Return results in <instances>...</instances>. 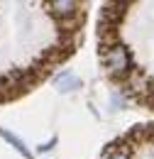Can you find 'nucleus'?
<instances>
[{
    "label": "nucleus",
    "instance_id": "obj_1",
    "mask_svg": "<svg viewBox=\"0 0 154 159\" xmlns=\"http://www.w3.org/2000/svg\"><path fill=\"white\" fill-rule=\"evenodd\" d=\"M103 61H105V71L113 76V79H130L135 66H132V54L125 44H115L110 47L105 54H103Z\"/></svg>",
    "mask_w": 154,
    "mask_h": 159
},
{
    "label": "nucleus",
    "instance_id": "obj_2",
    "mask_svg": "<svg viewBox=\"0 0 154 159\" xmlns=\"http://www.w3.org/2000/svg\"><path fill=\"white\" fill-rule=\"evenodd\" d=\"M125 2H108V5H103V10H100V22H98V32H108V30H115L120 20H122V15H125Z\"/></svg>",
    "mask_w": 154,
    "mask_h": 159
},
{
    "label": "nucleus",
    "instance_id": "obj_3",
    "mask_svg": "<svg viewBox=\"0 0 154 159\" xmlns=\"http://www.w3.org/2000/svg\"><path fill=\"white\" fill-rule=\"evenodd\" d=\"M49 10H52L54 17L66 20V17H74V15H76L78 2H74V0H52V2H49Z\"/></svg>",
    "mask_w": 154,
    "mask_h": 159
},
{
    "label": "nucleus",
    "instance_id": "obj_4",
    "mask_svg": "<svg viewBox=\"0 0 154 159\" xmlns=\"http://www.w3.org/2000/svg\"><path fill=\"white\" fill-rule=\"evenodd\" d=\"M54 86H57L59 93H71V91H78V88H81V81H78L76 74L66 71V74H59L57 79H54Z\"/></svg>",
    "mask_w": 154,
    "mask_h": 159
},
{
    "label": "nucleus",
    "instance_id": "obj_5",
    "mask_svg": "<svg viewBox=\"0 0 154 159\" xmlns=\"http://www.w3.org/2000/svg\"><path fill=\"white\" fill-rule=\"evenodd\" d=\"M105 159H130V149L127 147H110L108 152H105Z\"/></svg>",
    "mask_w": 154,
    "mask_h": 159
},
{
    "label": "nucleus",
    "instance_id": "obj_6",
    "mask_svg": "<svg viewBox=\"0 0 154 159\" xmlns=\"http://www.w3.org/2000/svg\"><path fill=\"white\" fill-rule=\"evenodd\" d=\"M0 135L7 139V142H10V144L17 149V152H22V154L27 157V149H25V144H22V139H20V137H15V135H12V132H7V130H0Z\"/></svg>",
    "mask_w": 154,
    "mask_h": 159
}]
</instances>
